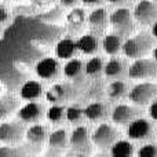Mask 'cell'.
<instances>
[{"label":"cell","instance_id":"obj_1","mask_svg":"<svg viewBox=\"0 0 157 157\" xmlns=\"http://www.w3.org/2000/svg\"><path fill=\"white\" fill-rule=\"evenodd\" d=\"M153 43L155 40L149 33H138L125 40V43L123 44V52L128 58H142L152 50Z\"/></svg>","mask_w":157,"mask_h":157},{"label":"cell","instance_id":"obj_2","mask_svg":"<svg viewBox=\"0 0 157 157\" xmlns=\"http://www.w3.org/2000/svg\"><path fill=\"white\" fill-rule=\"evenodd\" d=\"M128 97L135 105H149L157 98V84L152 81L139 83L132 87Z\"/></svg>","mask_w":157,"mask_h":157},{"label":"cell","instance_id":"obj_3","mask_svg":"<svg viewBox=\"0 0 157 157\" xmlns=\"http://www.w3.org/2000/svg\"><path fill=\"white\" fill-rule=\"evenodd\" d=\"M128 75L131 78H136V80L155 77L157 75V61L147 59L144 57L136 58L128 69Z\"/></svg>","mask_w":157,"mask_h":157},{"label":"cell","instance_id":"obj_4","mask_svg":"<svg viewBox=\"0 0 157 157\" xmlns=\"http://www.w3.org/2000/svg\"><path fill=\"white\" fill-rule=\"evenodd\" d=\"M92 142L97 147L105 149V147H112V145L119 138V131L110 124H101L95 128L94 134L91 135Z\"/></svg>","mask_w":157,"mask_h":157},{"label":"cell","instance_id":"obj_5","mask_svg":"<svg viewBox=\"0 0 157 157\" xmlns=\"http://www.w3.org/2000/svg\"><path fill=\"white\" fill-rule=\"evenodd\" d=\"M109 22L120 36L128 35L132 30V13L128 8H117L110 14Z\"/></svg>","mask_w":157,"mask_h":157},{"label":"cell","instance_id":"obj_6","mask_svg":"<svg viewBox=\"0 0 157 157\" xmlns=\"http://www.w3.org/2000/svg\"><path fill=\"white\" fill-rule=\"evenodd\" d=\"M25 127L17 121H6L0 124V142L7 145L18 144L25 135Z\"/></svg>","mask_w":157,"mask_h":157},{"label":"cell","instance_id":"obj_7","mask_svg":"<svg viewBox=\"0 0 157 157\" xmlns=\"http://www.w3.org/2000/svg\"><path fill=\"white\" fill-rule=\"evenodd\" d=\"M134 18L142 25H150L157 21V3L152 0H141L134 11Z\"/></svg>","mask_w":157,"mask_h":157},{"label":"cell","instance_id":"obj_8","mask_svg":"<svg viewBox=\"0 0 157 157\" xmlns=\"http://www.w3.org/2000/svg\"><path fill=\"white\" fill-rule=\"evenodd\" d=\"M153 131V127L150 124L149 120L146 119H135L128 124L127 128V135L128 138L135 139V141H141V139H146L150 136Z\"/></svg>","mask_w":157,"mask_h":157},{"label":"cell","instance_id":"obj_9","mask_svg":"<svg viewBox=\"0 0 157 157\" xmlns=\"http://www.w3.org/2000/svg\"><path fill=\"white\" fill-rule=\"evenodd\" d=\"M18 119L24 123H37L43 119L44 108L41 103L37 102H28L18 110Z\"/></svg>","mask_w":157,"mask_h":157},{"label":"cell","instance_id":"obj_10","mask_svg":"<svg viewBox=\"0 0 157 157\" xmlns=\"http://www.w3.org/2000/svg\"><path fill=\"white\" fill-rule=\"evenodd\" d=\"M139 114V109L130 105H117L112 112V120L116 124H130Z\"/></svg>","mask_w":157,"mask_h":157},{"label":"cell","instance_id":"obj_11","mask_svg":"<svg viewBox=\"0 0 157 157\" xmlns=\"http://www.w3.org/2000/svg\"><path fill=\"white\" fill-rule=\"evenodd\" d=\"M36 73L40 78L52 80L59 73V63L54 58H44L36 65Z\"/></svg>","mask_w":157,"mask_h":157},{"label":"cell","instance_id":"obj_12","mask_svg":"<svg viewBox=\"0 0 157 157\" xmlns=\"http://www.w3.org/2000/svg\"><path fill=\"white\" fill-rule=\"evenodd\" d=\"M92 138H90V132L87 127H77L73 130L72 135L69 136V144L73 149L80 150V152H86L90 149V141Z\"/></svg>","mask_w":157,"mask_h":157},{"label":"cell","instance_id":"obj_13","mask_svg":"<svg viewBox=\"0 0 157 157\" xmlns=\"http://www.w3.org/2000/svg\"><path fill=\"white\" fill-rule=\"evenodd\" d=\"M19 94H21V98H24L26 101H36L43 94V86L39 81L29 80L21 87Z\"/></svg>","mask_w":157,"mask_h":157},{"label":"cell","instance_id":"obj_14","mask_svg":"<svg viewBox=\"0 0 157 157\" xmlns=\"http://www.w3.org/2000/svg\"><path fill=\"white\" fill-rule=\"evenodd\" d=\"M109 19H110V17H108V11L105 8H97L88 15V24L92 29L103 30L108 25Z\"/></svg>","mask_w":157,"mask_h":157},{"label":"cell","instance_id":"obj_15","mask_svg":"<svg viewBox=\"0 0 157 157\" xmlns=\"http://www.w3.org/2000/svg\"><path fill=\"white\" fill-rule=\"evenodd\" d=\"M99 48V41L95 35H84L77 40V50L83 54H94Z\"/></svg>","mask_w":157,"mask_h":157},{"label":"cell","instance_id":"obj_16","mask_svg":"<svg viewBox=\"0 0 157 157\" xmlns=\"http://www.w3.org/2000/svg\"><path fill=\"white\" fill-rule=\"evenodd\" d=\"M123 40H121V36L119 33H110V35H106L103 37L102 41V47H103V51L109 55H114L123 50Z\"/></svg>","mask_w":157,"mask_h":157},{"label":"cell","instance_id":"obj_17","mask_svg":"<svg viewBox=\"0 0 157 157\" xmlns=\"http://www.w3.org/2000/svg\"><path fill=\"white\" fill-rule=\"evenodd\" d=\"M76 50H77V41H73L72 39H62L57 44L55 54L61 59H69V58H72L75 55Z\"/></svg>","mask_w":157,"mask_h":157},{"label":"cell","instance_id":"obj_18","mask_svg":"<svg viewBox=\"0 0 157 157\" xmlns=\"http://www.w3.org/2000/svg\"><path fill=\"white\" fill-rule=\"evenodd\" d=\"M25 136H26L28 142L33 145H40L43 144L44 141L47 139V128L41 124H35L32 127H29L25 132Z\"/></svg>","mask_w":157,"mask_h":157},{"label":"cell","instance_id":"obj_19","mask_svg":"<svg viewBox=\"0 0 157 157\" xmlns=\"http://www.w3.org/2000/svg\"><path fill=\"white\" fill-rule=\"evenodd\" d=\"M69 144V135L66 130L61 128V130L52 131L48 135V146L51 149H63L66 145Z\"/></svg>","mask_w":157,"mask_h":157},{"label":"cell","instance_id":"obj_20","mask_svg":"<svg viewBox=\"0 0 157 157\" xmlns=\"http://www.w3.org/2000/svg\"><path fill=\"white\" fill-rule=\"evenodd\" d=\"M103 71H105L106 77L116 78L124 73V62L121 59H119V58H112L110 61H108Z\"/></svg>","mask_w":157,"mask_h":157},{"label":"cell","instance_id":"obj_21","mask_svg":"<svg viewBox=\"0 0 157 157\" xmlns=\"http://www.w3.org/2000/svg\"><path fill=\"white\" fill-rule=\"evenodd\" d=\"M134 153V145L128 141H116L110 147V155L114 157H127Z\"/></svg>","mask_w":157,"mask_h":157},{"label":"cell","instance_id":"obj_22","mask_svg":"<svg viewBox=\"0 0 157 157\" xmlns=\"http://www.w3.org/2000/svg\"><path fill=\"white\" fill-rule=\"evenodd\" d=\"M105 114H106V108H105V105H102L101 102L90 103V105L84 109V116L88 120H92V121L101 120L102 117H105Z\"/></svg>","mask_w":157,"mask_h":157},{"label":"cell","instance_id":"obj_23","mask_svg":"<svg viewBox=\"0 0 157 157\" xmlns=\"http://www.w3.org/2000/svg\"><path fill=\"white\" fill-rule=\"evenodd\" d=\"M17 105H18V101L13 95H7V97L0 98V119H4L11 112L15 110Z\"/></svg>","mask_w":157,"mask_h":157},{"label":"cell","instance_id":"obj_24","mask_svg":"<svg viewBox=\"0 0 157 157\" xmlns=\"http://www.w3.org/2000/svg\"><path fill=\"white\" fill-rule=\"evenodd\" d=\"M125 92H127V86L125 83L120 80L112 81L108 86V95L110 99H120L121 97H124Z\"/></svg>","mask_w":157,"mask_h":157},{"label":"cell","instance_id":"obj_25","mask_svg":"<svg viewBox=\"0 0 157 157\" xmlns=\"http://www.w3.org/2000/svg\"><path fill=\"white\" fill-rule=\"evenodd\" d=\"M81 71H83V63H81L80 59H71L63 66V73L69 78L77 77L81 73Z\"/></svg>","mask_w":157,"mask_h":157},{"label":"cell","instance_id":"obj_26","mask_svg":"<svg viewBox=\"0 0 157 157\" xmlns=\"http://www.w3.org/2000/svg\"><path fill=\"white\" fill-rule=\"evenodd\" d=\"M66 21L71 26H80L86 21V11L83 8H73L71 13L66 15Z\"/></svg>","mask_w":157,"mask_h":157},{"label":"cell","instance_id":"obj_27","mask_svg":"<svg viewBox=\"0 0 157 157\" xmlns=\"http://www.w3.org/2000/svg\"><path fill=\"white\" fill-rule=\"evenodd\" d=\"M66 117V109L61 105H52L47 110V119L51 123H61Z\"/></svg>","mask_w":157,"mask_h":157},{"label":"cell","instance_id":"obj_28","mask_svg":"<svg viewBox=\"0 0 157 157\" xmlns=\"http://www.w3.org/2000/svg\"><path fill=\"white\" fill-rule=\"evenodd\" d=\"M103 69V62L101 57H94L86 63V73L88 76H97Z\"/></svg>","mask_w":157,"mask_h":157},{"label":"cell","instance_id":"obj_29","mask_svg":"<svg viewBox=\"0 0 157 157\" xmlns=\"http://www.w3.org/2000/svg\"><path fill=\"white\" fill-rule=\"evenodd\" d=\"M65 98V87L63 86H54L47 91V99L50 102H59Z\"/></svg>","mask_w":157,"mask_h":157},{"label":"cell","instance_id":"obj_30","mask_svg":"<svg viewBox=\"0 0 157 157\" xmlns=\"http://www.w3.org/2000/svg\"><path fill=\"white\" fill-rule=\"evenodd\" d=\"M84 116V110L80 109L78 106H71L66 109V120L73 124H76L81 120V117Z\"/></svg>","mask_w":157,"mask_h":157},{"label":"cell","instance_id":"obj_31","mask_svg":"<svg viewBox=\"0 0 157 157\" xmlns=\"http://www.w3.org/2000/svg\"><path fill=\"white\" fill-rule=\"evenodd\" d=\"M61 17H62V13H61L59 7H54L50 11H47V13L41 14V15L39 17V19L46 21V22H57L61 19Z\"/></svg>","mask_w":157,"mask_h":157},{"label":"cell","instance_id":"obj_32","mask_svg":"<svg viewBox=\"0 0 157 157\" xmlns=\"http://www.w3.org/2000/svg\"><path fill=\"white\" fill-rule=\"evenodd\" d=\"M139 157H155L157 155V147L152 144H147V145H144L141 149L138 150L136 153Z\"/></svg>","mask_w":157,"mask_h":157},{"label":"cell","instance_id":"obj_33","mask_svg":"<svg viewBox=\"0 0 157 157\" xmlns=\"http://www.w3.org/2000/svg\"><path fill=\"white\" fill-rule=\"evenodd\" d=\"M19 155L18 149H14L13 146H3L0 147V156H17Z\"/></svg>","mask_w":157,"mask_h":157},{"label":"cell","instance_id":"obj_34","mask_svg":"<svg viewBox=\"0 0 157 157\" xmlns=\"http://www.w3.org/2000/svg\"><path fill=\"white\" fill-rule=\"evenodd\" d=\"M10 19V10L4 4H0V24H4Z\"/></svg>","mask_w":157,"mask_h":157},{"label":"cell","instance_id":"obj_35","mask_svg":"<svg viewBox=\"0 0 157 157\" xmlns=\"http://www.w3.org/2000/svg\"><path fill=\"white\" fill-rule=\"evenodd\" d=\"M149 114L153 120H157V98L150 103L149 106Z\"/></svg>","mask_w":157,"mask_h":157},{"label":"cell","instance_id":"obj_36","mask_svg":"<svg viewBox=\"0 0 157 157\" xmlns=\"http://www.w3.org/2000/svg\"><path fill=\"white\" fill-rule=\"evenodd\" d=\"M59 2L63 7H73V6L77 4L78 0H59Z\"/></svg>","mask_w":157,"mask_h":157},{"label":"cell","instance_id":"obj_37","mask_svg":"<svg viewBox=\"0 0 157 157\" xmlns=\"http://www.w3.org/2000/svg\"><path fill=\"white\" fill-rule=\"evenodd\" d=\"M32 3H35L37 6H48L52 3V0H32Z\"/></svg>","mask_w":157,"mask_h":157},{"label":"cell","instance_id":"obj_38","mask_svg":"<svg viewBox=\"0 0 157 157\" xmlns=\"http://www.w3.org/2000/svg\"><path fill=\"white\" fill-rule=\"evenodd\" d=\"M99 2H101V0H83V3H84V4H87V6L99 4Z\"/></svg>","mask_w":157,"mask_h":157},{"label":"cell","instance_id":"obj_39","mask_svg":"<svg viewBox=\"0 0 157 157\" xmlns=\"http://www.w3.org/2000/svg\"><path fill=\"white\" fill-rule=\"evenodd\" d=\"M152 33H153L155 37H157V21L153 24V26H152Z\"/></svg>","mask_w":157,"mask_h":157},{"label":"cell","instance_id":"obj_40","mask_svg":"<svg viewBox=\"0 0 157 157\" xmlns=\"http://www.w3.org/2000/svg\"><path fill=\"white\" fill-rule=\"evenodd\" d=\"M153 57H155V59L157 61V47H156L155 50H153Z\"/></svg>","mask_w":157,"mask_h":157},{"label":"cell","instance_id":"obj_41","mask_svg":"<svg viewBox=\"0 0 157 157\" xmlns=\"http://www.w3.org/2000/svg\"><path fill=\"white\" fill-rule=\"evenodd\" d=\"M108 2H109V3H120L121 0H108Z\"/></svg>","mask_w":157,"mask_h":157},{"label":"cell","instance_id":"obj_42","mask_svg":"<svg viewBox=\"0 0 157 157\" xmlns=\"http://www.w3.org/2000/svg\"><path fill=\"white\" fill-rule=\"evenodd\" d=\"M4 2H17V0H4Z\"/></svg>","mask_w":157,"mask_h":157},{"label":"cell","instance_id":"obj_43","mask_svg":"<svg viewBox=\"0 0 157 157\" xmlns=\"http://www.w3.org/2000/svg\"><path fill=\"white\" fill-rule=\"evenodd\" d=\"M155 2H157V0H155Z\"/></svg>","mask_w":157,"mask_h":157}]
</instances>
